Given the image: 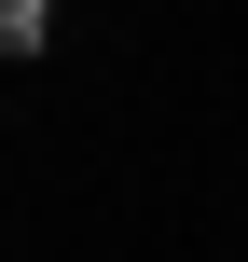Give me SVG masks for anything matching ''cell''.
Returning a JSON list of instances; mask_svg holds the SVG:
<instances>
[{
  "instance_id": "obj_1",
  "label": "cell",
  "mask_w": 248,
  "mask_h": 262,
  "mask_svg": "<svg viewBox=\"0 0 248 262\" xmlns=\"http://www.w3.org/2000/svg\"><path fill=\"white\" fill-rule=\"evenodd\" d=\"M41 41H55V0H0V55H14V69H28V55H41Z\"/></svg>"
}]
</instances>
